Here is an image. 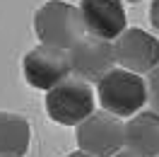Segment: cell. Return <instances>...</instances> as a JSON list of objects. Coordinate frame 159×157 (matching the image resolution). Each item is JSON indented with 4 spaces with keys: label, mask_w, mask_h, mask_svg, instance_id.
<instances>
[{
    "label": "cell",
    "mask_w": 159,
    "mask_h": 157,
    "mask_svg": "<svg viewBox=\"0 0 159 157\" xmlns=\"http://www.w3.org/2000/svg\"><path fill=\"white\" fill-rule=\"evenodd\" d=\"M34 31L43 46L68 51L84 34L77 5L68 0H48L34 15Z\"/></svg>",
    "instance_id": "7a4b0ae2"
},
{
    "label": "cell",
    "mask_w": 159,
    "mask_h": 157,
    "mask_svg": "<svg viewBox=\"0 0 159 157\" xmlns=\"http://www.w3.org/2000/svg\"><path fill=\"white\" fill-rule=\"evenodd\" d=\"M31 126L15 111H0V157H24L29 152Z\"/></svg>",
    "instance_id": "30bf717a"
},
{
    "label": "cell",
    "mask_w": 159,
    "mask_h": 157,
    "mask_svg": "<svg viewBox=\"0 0 159 157\" xmlns=\"http://www.w3.org/2000/svg\"><path fill=\"white\" fill-rule=\"evenodd\" d=\"M123 147L140 157H159V114L138 111L123 123Z\"/></svg>",
    "instance_id": "9c48e42d"
},
{
    "label": "cell",
    "mask_w": 159,
    "mask_h": 157,
    "mask_svg": "<svg viewBox=\"0 0 159 157\" xmlns=\"http://www.w3.org/2000/svg\"><path fill=\"white\" fill-rule=\"evenodd\" d=\"M125 2H140V0H125Z\"/></svg>",
    "instance_id": "9a60e30c"
},
{
    "label": "cell",
    "mask_w": 159,
    "mask_h": 157,
    "mask_svg": "<svg viewBox=\"0 0 159 157\" xmlns=\"http://www.w3.org/2000/svg\"><path fill=\"white\" fill-rule=\"evenodd\" d=\"M82 17V29L89 36L113 41L128 27L123 0H80L77 5Z\"/></svg>",
    "instance_id": "ba28073f"
},
{
    "label": "cell",
    "mask_w": 159,
    "mask_h": 157,
    "mask_svg": "<svg viewBox=\"0 0 159 157\" xmlns=\"http://www.w3.org/2000/svg\"><path fill=\"white\" fill-rule=\"evenodd\" d=\"M145 89H147V104H149V109L159 114V65L147 73Z\"/></svg>",
    "instance_id": "8fae6325"
},
{
    "label": "cell",
    "mask_w": 159,
    "mask_h": 157,
    "mask_svg": "<svg viewBox=\"0 0 159 157\" xmlns=\"http://www.w3.org/2000/svg\"><path fill=\"white\" fill-rule=\"evenodd\" d=\"M104 111H109L118 118H130L133 114L142 111L147 104V89L145 78L135 75L130 70L113 68L97 82V94Z\"/></svg>",
    "instance_id": "6da1fadb"
},
{
    "label": "cell",
    "mask_w": 159,
    "mask_h": 157,
    "mask_svg": "<svg viewBox=\"0 0 159 157\" xmlns=\"http://www.w3.org/2000/svg\"><path fill=\"white\" fill-rule=\"evenodd\" d=\"M113 157H140V155H135V152H130V150H125V147H123V150H118Z\"/></svg>",
    "instance_id": "4fadbf2b"
},
{
    "label": "cell",
    "mask_w": 159,
    "mask_h": 157,
    "mask_svg": "<svg viewBox=\"0 0 159 157\" xmlns=\"http://www.w3.org/2000/svg\"><path fill=\"white\" fill-rule=\"evenodd\" d=\"M22 73L24 80L31 87L48 92L51 87H56L58 82L70 78V58L68 51L56 49V46H36L29 53H24L22 58Z\"/></svg>",
    "instance_id": "52a82bcc"
},
{
    "label": "cell",
    "mask_w": 159,
    "mask_h": 157,
    "mask_svg": "<svg viewBox=\"0 0 159 157\" xmlns=\"http://www.w3.org/2000/svg\"><path fill=\"white\" fill-rule=\"evenodd\" d=\"M75 128L77 147L92 157H113L118 150H123V118L104 109L92 111Z\"/></svg>",
    "instance_id": "277c9868"
},
{
    "label": "cell",
    "mask_w": 159,
    "mask_h": 157,
    "mask_svg": "<svg viewBox=\"0 0 159 157\" xmlns=\"http://www.w3.org/2000/svg\"><path fill=\"white\" fill-rule=\"evenodd\" d=\"M65 157H92V155L82 152V150H75V152H70V155H65Z\"/></svg>",
    "instance_id": "5bb4252c"
},
{
    "label": "cell",
    "mask_w": 159,
    "mask_h": 157,
    "mask_svg": "<svg viewBox=\"0 0 159 157\" xmlns=\"http://www.w3.org/2000/svg\"><path fill=\"white\" fill-rule=\"evenodd\" d=\"M97 97L89 82L80 78H65L46 92V114L60 126H77L92 111H97Z\"/></svg>",
    "instance_id": "3957f363"
},
{
    "label": "cell",
    "mask_w": 159,
    "mask_h": 157,
    "mask_svg": "<svg viewBox=\"0 0 159 157\" xmlns=\"http://www.w3.org/2000/svg\"><path fill=\"white\" fill-rule=\"evenodd\" d=\"M70 58V73L84 82H99L109 70L116 68L113 44L106 39H97L89 34H82L72 46L68 49Z\"/></svg>",
    "instance_id": "8992f818"
},
{
    "label": "cell",
    "mask_w": 159,
    "mask_h": 157,
    "mask_svg": "<svg viewBox=\"0 0 159 157\" xmlns=\"http://www.w3.org/2000/svg\"><path fill=\"white\" fill-rule=\"evenodd\" d=\"M111 44H113L116 65L123 70H130L135 75H147L152 68L159 65V39L145 29L125 27Z\"/></svg>",
    "instance_id": "5b68a950"
},
{
    "label": "cell",
    "mask_w": 159,
    "mask_h": 157,
    "mask_svg": "<svg viewBox=\"0 0 159 157\" xmlns=\"http://www.w3.org/2000/svg\"><path fill=\"white\" fill-rule=\"evenodd\" d=\"M149 22L159 31V0H152V5H149Z\"/></svg>",
    "instance_id": "7c38bea8"
}]
</instances>
